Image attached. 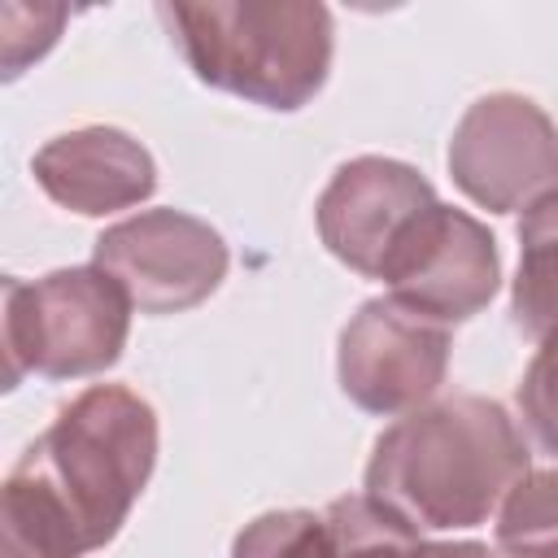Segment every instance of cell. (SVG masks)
Instances as JSON below:
<instances>
[{
	"instance_id": "11",
	"label": "cell",
	"mask_w": 558,
	"mask_h": 558,
	"mask_svg": "<svg viewBox=\"0 0 558 558\" xmlns=\"http://www.w3.org/2000/svg\"><path fill=\"white\" fill-rule=\"evenodd\" d=\"M510 314L514 327L536 344L558 331V187L523 209Z\"/></svg>"
},
{
	"instance_id": "15",
	"label": "cell",
	"mask_w": 558,
	"mask_h": 558,
	"mask_svg": "<svg viewBox=\"0 0 558 558\" xmlns=\"http://www.w3.org/2000/svg\"><path fill=\"white\" fill-rule=\"evenodd\" d=\"M231 558H327L323 514L310 510H270L240 527Z\"/></svg>"
},
{
	"instance_id": "7",
	"label": "cell",
	"mask_w": 558,
	"mask_h": 558,
	"mask_svg": "<svg viewBox=\"0 0 558 558\" xmlns=\"http://www.w3.org/2000/svg\"><path fill=\"white\" fill-rule=\"evenodd\" d=\"M449 371V327L392 296L366 301L340 331L336 375L344 397L366 414H410L436 397Z\"/></svg>"
},
{
	"instance_id": "13",
	"label": "cell",
	"mask_w": 558,
	"mask_h": 558,
	"mask_svg": "<svg viewBox=\"0 0 558 558\" xmlns=\"http://www.w3.org/2000/svg\"><path fill=\"white\" fill-rule=\"evenodd\" d=\"M327 558H427L423 532L371 493L336 497L323 514Z\"/></svg>"
},
{
	"instance_id": "18",
	"label": "cell",
	"mask_w": 558,
	"mask_h": 558,
	"mask_svg": "<svg viewBox=\"0 0 558 558\" xmlns=\"http://www.w3.org/2000/svg\"><path fill=\"white\" fill-rule=\"evenodd\" d=\"M427 558H501L480 541H445V545H427Z\"/></svg>"
},
{
	"instance_id": "5",
	"label": "cell",
	"mask_w": 558,
	"mask_h": 558,
	"mask_svg": "<svg viewBox=\"0 0 558 558\" xmlns=\"http://www.w3.org/2000/svg\"><path fill=\"white\" fill-rule=\"evenodd\" d=\"M92 266H100L140 314H183L222 283L227 244L205 218L144 209L96 235Z\"/></svg>"
},
{
	"instance_id": "12",
	"label": "cell",
	"mask_w": 558,
	"mask_h": 558,
	"mask_svg": "<svg viewBox=\"0 0 558 558\" xmlns=\"http://www.w3.org/2000/svg\"><path fill=\"white\" fill-rule=\"evenodd\" d=\"M87 545L65 506L22 466L0 493V558H83Z\"/></svg>"
},
{
	"instance_id": "9",
	"label": "cell",
	"mask_w": 558,
	"mask_h": 558,
	"mask_svg": "<svg viewBox=\"0 0 558 558\" xmlns=\"http://www.w3.org/2000/svg\"><path fill=\"white\" fill-rule=\"evenodd\" d=\"M432 205L436 192L414 166L392 157H353L323 187L314 218L331 257L366 279H379L401 235Z\"/></svg>"
},
{
	"instance_id": "14",
	"label": "cell",
	"mask_w": 558,
	"mask_h": 558,
	"mask_svg": "<svg viewBox=\"0 0 558 558\" xmlns=\"http://www.w3.org/2000/svg\"><path fill=\"white\" fill-rule=\"evenodd\" d=\"M506 558H558V466L527 471L497 510Z\"/></svg>"
},
{
	"instance_id": "3",
	"label": "cell",
	"mask_w": 558,
	"mask_h": 558,
	"mask_svg": "<svg viewBox=\"0 0 558 558\" xmlns=\"http://www.w3.org/2000/svg\"><path fill=\"white\" fill-rule=\"evenodd\" d=\"M17 466L65 506L83 545L100 549L118 536L157 466V414L122 384H92L57 410Z\"/></svg>"
},
{
	"instance_id": "1",
	"label": "cell",
	"mask_w": 558,
	"mask_h": 558,
	"mask_svg": "<svg viewBox=\"0 0 558 558\" xmlns=\"http://www.w3.org/2000/svg\"><path fill=\"white\" fill-rule=\"evenodd\" d=\"M527 445L506 405L453 392L401 414L366 462V493L418 532L480 527L527 475Z\"/></svg>"
},
{
	"instance_id": "4",
	"label": "cell",
	"mask_w": 558,
	"mask_h": 558,
	"mask_svg": "<svg viewBox=\"0 0 558 558\" xmlns=\"http://www.w3.org/2000/svg\"><path fill=\"white\" fill-rule=\"evenodd\" d=\"M131 301L100 266L52 270L35 283L4 279L0 357L4 388L22 375L83 379L122 357L131 331Z\"/></svg>"
},
{
	"instance_id": "16",
	"label": "cell",
	"mask_w": 558,
	"mask_h": 558,
	"mask_svg": "<svg viewBox=\"0 0 558 558\" xmlns=\"http://www.w3.org/2000/svg\"><path fill=\"white\" fill-rule=\"evenodd\" d=\"M65 9L61 4H0V48H4V78H17L31 61H39L61 35Z\"/></svg>"
},
{
	"instance_id": "2",
	"label": "cell",
	"mask_w": 558,
	"mask_h": 558,
	"mask_svg": "<svg viewBox=\"0 0 558 558\" xmlns=\"http://www.w3.org/2000/svg\"><path fill=\"white\" fill-rule=\"evenodd\" d=\"M187 70L262 109H301L331 70V9L310 0L157 4Z\"/></svg>"
},
{
	"instance_id": "6",
	"label": "cell",
	"mask_w": 558,
	"mask_h": 558,
	"mask_svg": "<svg viewBox=\"0 0 558 558\" xmlns=\"http://www.w3.org/2000/svg\"><path fill=\"white\" fill-rule=\"evenodd\" d=\"M449 174L488 214L527 209L558 187V126L527 96H480L453 126Z\"/></svg>"
},
{
	"instance_id": "8",
	"label": "cell",
	"mask_w": 558,
	"mask_h": 558,
	"mask_svg": "<svg viewBox=\"0 0 558 558\" xmlns=\"http://www.w3.org/2000/svg\"><path fill=\"white\" fill-rule=\"evenodd\" d=\"M388 296L432 323L480 314L501 283V257L488 227L453 205H432L392 248L384 275Z\"/></svg>"
},
{
	"instance_id": "10",
	"label": "cell",
	"mask_w": 558,
	"mask_h": 558,
	"mask_svg": "<svg viewBox=\"0 0 558 558\" xmlns=\"http://www.w3.org/2000/svg\"><path fill=\"white\" fill-rule=\"evenodd\" d=\"M35 183L74 214L131 209L157 187V166L140 140L118 126H78L35 153Z\"/></svg>"
},
{
	"instance_id": "17",
	"label": "cell",
	"mask_w": 558,
	"mask_h": 558,
	"mask_svg": "<svg viewBox=\"0 0 558 558\" xmlns=\"http://www.w3.org/2000/svg\"><path fill=\"white\" fill-rule=\"evenodd\" d=\"M519 414H523L527 432H532L549 453H558V331L541 340L536 357H532L527 371H523V384H519Z\"/></svg>"
}]
</instances>
